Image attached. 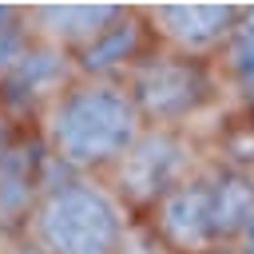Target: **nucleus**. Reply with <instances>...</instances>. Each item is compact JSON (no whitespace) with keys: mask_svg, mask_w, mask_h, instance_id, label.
I'll return each instance as SVG.
<instances>
[{"mask_svg":"<svg viewBox=\"0 0 254 254\" xmlns=\"http://www.w3.org/2000/svg\"><path fill=\"white\" fill-rule=\"evenodd\" d=\"M159 242L179 254H202L218 246V222H214V194L210 179L179 183L159 198Z\"/></svg>","mask_w":254,"mask_h":254,"instance_id":"nucleus-3","label":"nucleus"},{"mask_svg":"<svg viewBox=\"0 0 254 254\" xmlns=\"http://www.w3.org/2000/svg\"><path fill=\"white\" fill-rule=\"evenodd\" d=\"M187 151L179 139H171L167 131L155 135H139L131 143V151L123 155V190L135 198H163L167 190L179 187Z\"/></svg>","mask_w":254,"mask_h":254,"instance_id":"nucleus-5","label":"nucleus"},{"mask_svg":"<svg viewBox=\"0 0 254 254\" xmlns=\"http://www.w3.org/2000/svg\"><path fill=\"white\" fill-rule=\"evenodd\" d=\"M230 56H234V67H238V75L246 79V87H254V16H250L242 28H234V48H230Z\"/></svg>","mask_w":254,"mask_h":254,"instance_id":"nucleus-8","label":"nucleus"},{"mask_svg":"<svg viewBox=\"0 0 254 254\" xmlns=\"http://www.w3.org/2000/svg\"><path fill=\"white\" fill-rule=\"evenodd\" d=\"M131 24L127 28H103L99 36H95V48H87V67H107V64H115V60H127V52H131Z\"/></svg>","mask_w":254,"mask_h":254,"instance_id":"nucleus-7","label":"nucleus"},{"mask_svg":"<svg viewBox=\"0 0 254 254\" xmlns=\"http://www.w3.org/2000/svg\"><path fill=\"white\" fill-rule=\"evenodd\" d=\"M139 139V107L111 83H87L67 91L52 111V143L64 163L95 167L123 159Z\"/></svg>","mask_w":254,"mask_h":254,"instance_id":"nucleus-2","label":"nucleus"},{"mask_svg":"<svg viewBox=\"0 0 254 254\" xmlns=\"http://www.w3.org/2000/svg\"><path fill=\"white\" fill-rule=\"evenodd\" d=\"M127 230L123 198L91 179L52 183L28 222L36 254H119Z\"/></svg>","mask_w":254,"mask_h":254,"instance_id":"nucleus-1","label":"nucleus"},{"mask_svg":"<svg viewBox=\"0 0 254 254\" xmlns=\"http://www.w3.org/2000/svg\"><path fill=\"white\" fill-rule=\"evenodd\" d=\"M202 254H238L230 242H218V246H210V250H202Z\"/></svg>","mask_w":254,"mask_h":254,"instance_id":"nucleus-10","label":"nucleus"},{"mask_svg":"<svg viewBox=\"0 0 254 254\" xmlns=\"http://www.w3.org/2000/svg\"><path fill=\"white\" fill-rule=\"evenodd\" d=\"M206 95V75L187 56H163L147 60L135 75V107H147L151 115H183L198 107Z\"/></svg>","mask_w":254,"mask_h":254,"instance_id":"nucleus-4","label":"nucleus"},{"mask_svg":"<svg viewBox=\"0 0 254 254\" xmlns=\"http://www.w3.org/2000/svg\"><path fill=\"white\" fill-rule=\"evenodd\" d=\"M155 20L163 24V32L187 48V52H202L214 48L230 28H234V8H206V4H190V8H159Z\"/></svg>","mask_w":254,"mask_h":254,"instance_id":"nucleus-6","label":"nucleus"},{"mask_svg":"<svg viewBox=\"0 0 254 254\" xmlns=\"http://www.w3.org/2000/svg\"><path fill=\"white\" fill-rule=\"evenodd\" d=\"M250 187H254V179H250Z\"/></svg>","mask_w":254,"mask_h":254,"instance_id":"nucleus-11","label":"nucleus"},{"mask_svg":"<svg viewBox=\"0 0 254 254\" xmlns=\"http://www.w3.org/2000/svg\"><path fill=\"white\" fill-rule=\"evenodd\" d=\"M230 246H234L238 254H254V214H250V218L238 226V234L230 238Z\"/></svg>","mask_w":254,"mask_h":254,"instance_id":"nucleus-9","label":"nucleus"}]
</instances>
